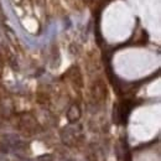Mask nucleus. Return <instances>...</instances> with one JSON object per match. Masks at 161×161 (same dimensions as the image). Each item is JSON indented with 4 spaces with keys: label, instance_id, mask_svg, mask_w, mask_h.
Listing matches in <instances>:
<instances>
[{
    "label": "nucleus",
    "instance_id": "obj_3",
    "mask_svg": "<svg viewBox=\"0 0 161 161\" xmlns=\"http://www.w3.org/2000/svg\"><path fill=\"white\" fill-rule=\"evenodd\" d=\"M93 95L98 100H103L104 98H107V89H105V87L102 83H97L93 87Z\"/></svg>",
    "mask_w": 161,
    "mask_h": 161
},
{
    "label": "nucleus",
    "instance_id": "obj_1",
    "mask_svg": "<svg viewBox=\"0 0 161 161\" xmlns=\"http://www.w3.org/2000/svg\"><path fill=\"white\" fill-rule=\"evenodd\" d=\"M20 124L29 133H35L36 129H37V126H39L36 119L32 115H30V114H24L21 117V119H20Z\"/></svg>",
    "mask_w": 161,
    "mask_h": 161
},
{
    "label": "nucleus",
    "instance_id": "obj_4",
    "mask_svg": "<svg viewBox=\"0 0 161 161\" xmlns=\"http://www.w3.org/2000/svg\"><path fill=\"white\" fill-rule=\"evenodd\" d=\"M39 161H53V156L47 154V155H42V156H39Z\"/></svg>",
    "mask_w": 161,
    "mask_h": 161
},
{
    "label": "nucleus",
    "instance_id": "obj_2",
    "mask_svg": "<svg viewBox=\"0 0 161 161\" xmlns=\"http://www.w3.org/2000/svg\"><path fill=\"white\" fill-rule=\"evenodd\" d=\"M80 118V107L77 105V104H72L71 107H70V109L67 110V120L70 122V123H76V122H78Z\"/></svg>",
    "mask_w": 161,
    "mask_h": 161
}]
</instances>
